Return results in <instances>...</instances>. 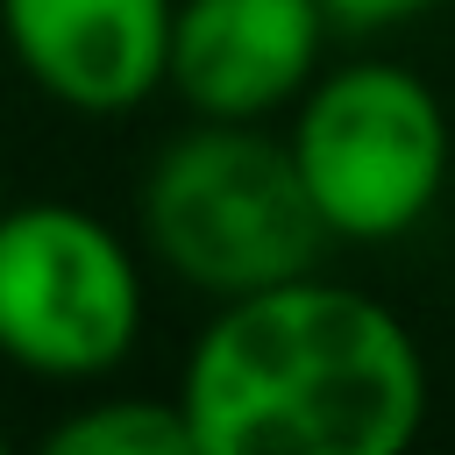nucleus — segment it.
<instances>
[{
    "label": "nucleus",
    "mask_w": 455,
    "mask_h": 455,
    "mask_svg": "<svg viewBox=\"0 0 455 455\" xmlns=\"http://www.w3.org/2000/svg\"><path fill=\"white\" fill-rule=\"evenodd\" d=\"M199 455H398L427 427L412 327L320 270L220 299L178 363Z\"/></svg>",
    "instance_id": "f257e3e1"
},
{
    "label": "nucleus",
    "mask_w": 455,
    "mask_h": 455,
    "mask_svg": "<svg viewBox=\"0 0 455 455\" xmlns=\"http://www.w3.org/2000/svg\"><path fill=\"white\" fill-rule=\"evenodd\" d=\"M135 242L164 277L220 306L320 270L334 235L284 135L263 121L192 114V128H178L135 185Z\"/></svg>",
    "instance_id": "f03ea898"
},
{
    "label": "nucleus",
    "mask_w": 455,
    "mask_h": 455,
    "mask_svg": "<svg viewBox=\"0 0 455 455\" xmlns=\"http://www.w3.org/2000/svg\"><path fill=\"white\" fill-rule=\"evenodd\" d=\"M291 164L334 242H405L448 192L455 135L441 92L391 57L320 64L284 121Z\"/></svg>",
    "instance_id": "7ed1b4c3"
},
{
    "label": "nucleus",
    "mask_w": 455,
    "mask_h": 455,
    "mask_svg": "<svg viewBox=\"0 0 455 455\" xmlns=\"http://www.w3.org/2000/svg\"><path fill=\"white\" fill-rule=\"evenodd\" d=\"M149 320L135 242L78 199L0 206V363L36 384L114 377Z\"/></svg>",
    "instance_id": "20e7f679"
},
{
    "label": "nucleus",
    "mask_w": 455,
    "mask_h": 455,
    "mask_svg": "<svg viewBox=\"0 0 455 455\" xmlns=\"http://www.w3.org/2000/svg\"><path fill=\"white\" fill-rule=\"evenodd\" d=\"M178 0H0L7 64L64 114L114 121L164 92Z\"/></svg>",
    "instance_id": "39448f33"
},
{
    "label": "nucleus",
    "mask_w": 455,
    "mask_h": 455,
    "mask_svg": "<svg viewBox=\"0 0 455 455\" xmlns=\"http://www.w3.org/2000/svg\"><path fill=\"white\" fill-rule=\"evenodd\" d=\"M327 28L320 0H178L164 92H178L199 121L291 114L320 78Z\"/></svg>",
    "instance_id": "423d86ee"
},
{
    "label": "nucleus",
    "mask_w": 455,
    "mask_h": 455,
    "mask_svg": "<svg viewBox=\"0 0 455 455\" xmlns=\"http://www.w3.org/2000/svg\"><path fill=\"white\" fill-rule=\"evenodd\" d=\"M43 448L50 455H199L178 391H164V398H92V405H71L43 434Z\"/></svg>",
    "instance_id": "0eeeda50"
},
{
    "label": "nucleus",
    "mask_w": 455,
    "mask_h": 455,
    "mask_svg": "<svg viewBox=\"0 0 455 455\" xmlns=\"http://www.w3.org/2000/svg\"><path fill=\"white\" fill-rule=\"evenodd\" d=\"M334 28H355V36H377V28H405L419 14H434L441 0H320Z\"/></svg>",
    "instance_id": "6e6552de"
},
{
    "label": "nucleus",
    "mask_w": 455,
    "mask_h": 455,
    "mask_svg": "<svg viewBox=\"0 0 455 455\" xmlns=\"http://www.w3.org/2000/svg\"><path fill=\"white\" fill-rule=\"evenodd\" d=\"M0 448H7V434H0Z\"/></svg>",
    "instance_id": "1a4fd4ad"
},
{
    "label": "nucleus",
    "mask_w": 455,
    "mask_h": 455,
    "mask_svg": "<svg viewBox=\"0 0 455 455\" xmlns=\"http://www.w3.org/2000/svg\"><path fill=\"white\" fill-rule=\"evenodd\" d=\"M0 206H7V192H0Z\"/></svg>",
    "instance_id": "9d476101"
}]
</instances>
